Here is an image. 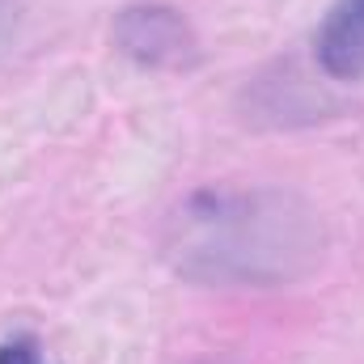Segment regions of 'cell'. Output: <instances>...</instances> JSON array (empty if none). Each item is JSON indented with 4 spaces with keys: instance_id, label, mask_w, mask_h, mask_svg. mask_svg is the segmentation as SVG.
Segmentation results:
<instances>
[{
    "instance_id": "6da1fadb",
    "label": "cell",
    "mask_w": 364,
    "mask_h": 364,
    "mask_svg": "<svg viewBox=\"0 0 364 364\" xmlns=\"http://www.w3.org/2000/svg\"><path fill=\"white\" fill-rule=\"evenodd\" d=\"M161 259L208 288H284L326 259V220L288 186H203L170 208Z\"/></svg>"
},
{
    "instance_id": "7a4b0ae2",
    "label": "cell",
    "mask_w": 364,
    "mask_h": 364,
    "mask_svg": "<svg viewBox=\"0 0 364 364\" xmlns=\"http://www.w3.org/2000/svg\"><path fill=\"white\" fill-rule=\"evenodd\" d=\"M114 47L140 68H191L199 60V38L191 21L170 4H127L114 17Z\"/></svg>"
},
{
    "instance_id": "3957f363",
    "label": "cell",
    "mask_w": 364,
    "mask_h": 364,
    "mask_svg": "<svg viewBox=\"0 0 364 364\" xmlns=\"http://www.w3.org/2000/svg\"><path fill=\"white\" fill-rule=\"evenodd\" d=\"M318 64L331 81L364 77V0H335L314 34Z\"/></svg>"
},
{
    "instance_id": "277c9868",
    "label": "cell",
    "mask_w": 364,
    "mask_h": 364,
    "mask_svg": "<svg viewBox=\"0 0 364 364\" xmlns=\"http://www.w3.org/2000/svg\"><path fill=\"white\" fill-rule=\"evenodd\" d=\"M0 364H47V360H43V352L30 335H13V339L0 343Z\"/></svg>"
},
{
    "instance_id": "5b68a950",
    "label": "cell",
    "mask_w": 364,
    "mask_h": 364,
    "mask_svg": "<svg viewBox=\"0 0 364 364\" xmlns=\"http://www.w3.org/2000/svg\"><path fill=\"white\" fill-rule=\"evenodd\" d=\"M17 30V0H0V51Z\"/></svg>"
}]
</instances>
